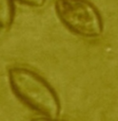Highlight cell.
Instances as JSON below:
<instances>
[{"label": "cell", "mask_w": 118, "mask_h": 121, "mask_svg": "<svg viewBox=\"0 0 118 121\" xmlns=\"http://www.w3.org/2000/svg\"><path fill=\"white\" fill-rule=\"evenodd\" d=\"M8 77L14 95L28 107L49 119L59 116V98L40 75L24 66H13L9 69Z\"/></svg>", "instance_id": "1"}, {"label": "cell", "mask_w": 118, "mask_h": 121, "mask_svg": "<svg viewBox=\"0 0 118 121\" xmlns=\"http://www.w3.org/2000/svg\"><path fill=\"white\" fill-rule=\"evenodd\" d=\"M55 10L61 22L75 34L95 38L103 31L101 15L88 0H56Z\"/></svg>", "instance_id": "2"}, {"label": "cell", "mask_w": 118, "mask_h": 121, "mask_svg": "<svg viewBox=\"0 0 118 121\" xmlns=\"http://www.w3.org/2000/svg\"><path fill=\"white\" fill-rule=\"evenodd\" d=\"M14 17V6L12 0H0V26L8 27Z\"/></svg>", "instance_id": "3"}, {"label": "cell", "mask_w": 118, "mask_h": 121, "mask_svg": "<svg viewBox=\"0 0 118 121\" xmlns=\"http://www.w3.org/2000/svg\"><path fill=\"white\" fill-rule=\"evenodd\" d=\"M16 1L31 7H41L45 3V0H16Z\"/></svg>", "instance_id": "4"}, {"label": "cell", "mask_w": 118, "mask_h": 121, "mask_svg": "<svg viewBox=\"0 0 118 121\" xmlns=\"http://www.w3.org/2000/svg\"><path fill=\"white\" fill-rule=\"evenodd\" d=\"M1 28H2V26H0V31H1Z\"/></svg>", "instance_id": "5"}]
</instances>
